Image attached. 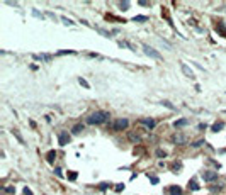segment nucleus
I'll return each instance as SVG.
<instances>
[{
  "instance_id": "f257e3e1",
  "label": "nucleus",
  "mask_w": 226,
  "mask_h": 195,
  "mask_svg": "<svg viewBox=\"0 0 226 195\" xmlns=\"http://www.w3.org/2000/svg\"><path fill=\"white\" fill-rule=\"evenodd\" d=\"M111 119V114L107 110H95L94 114H90L87 117V124L90 126H99V124H104Z\"/></svg>"
},
{
  "instance_id": "f03ea898",
  "label": "nucleus",
  "mask_w": 226,
  "mask_h": 195,
  "mask_svg": "<svg viewBox=\"0 0 226 195\" xmlns=\"http://www.w3.org/2000/svg\"><path fill=\"white\" fill-rule=\"evenodd\" d=\"M129 127V121L128 119H116L112 124H111V129L112 131H126Z\"/></svg>"
},
{
  "instance_id": "7ed1b4c3",
  "label": "nucleus",
  "mask_w": 226,
  "mask_h": 195,
  "mask_svg": "<svg viewBox=\"0 0 226 195\" xmlns=\"http://www.w3.org/2000/svg\"><path fill=\"white\" fill-rule=\"evenodd\" d=\"M143 51L148 54V56H151V58H155V59H162V54L158 53L155 48H150L148 44H143Z\"/></svg>"
},
{
  "instance_id": "20e7f679",
  "label": "nucleus",
  "mask_w": 226,
  "mask_h": 195,
  "mask_svg": "<svg viewBox=\"0 0 226 195\" xmlns=\"http://www.w3.org/2000/svg\"><path fill=\"white\" fill-rule=\"evenodd\" d=\"M218 173L216 171H209V170H206L204 173H202V178H204V182H207V183H211V182H214V180H218Z\"/></svg>"
},
{
  "instance_id": "39448f33",
  "label": "nucleus",
  "mask_w": 226,
  "mask_h": 195,
  "mask_svg": "<svg viewBox=\"0 0 226 195\" xmlns=\"http://www.w3.org/2000/svg\"><path fill=\"white\" fill-rule=\"evenodd\" d=\"M70 139H72V138L68 136V132H60V134H58V144H60V146H66V144L70 142Z\"/></svg>"
},
{
  "instance_id": "423d86ee",
  "label": "nucleus",
  "mask_w": 226,
  "mask_h": 195,
  "mask_svg": "<svg viewBox=\"0 0 226 195\" xmlns=\"http://www.w3.org/2000/svg\"><path fill=\"white\" fill-rule=\"evenodd\" d=\"M180 70H182V73H184L187 78H190V80H196V75H194V71L190 70L187 65H184V63H182V65H180Z\"/></svg>"
},
{
  "instance_id": "0eeeda50",
  "label": "nucleus",
  "mask_w": 226,
  "mask_h": 195,
  "mask_svg": "<svg viewBox=\"0 0 226 195\" xmlns=\"http://www.w3.org/2000/svg\"><path fill=\"white\" fill-rule=\"evenodd\" d=\"M187 187L192 190V192H197V190L201 188V187H199V183H197V178H196V177H192L190 180H189V185H187Z\"/></svg>"
},
{
  "instance_id": "6e6552de",
  "label": "nucleus",
  "mask_w": 226,
  "mask_h": 195,
  "mask_svg": "<svg viewBox=\"0 0 226 195\" xmlns=\"http://www.w3.org/2000/svg\"><path fill=\"white\" fill-rule=\"evenodd\" d=\"M170 195H182L184 194V190H182V187H179V185H172L168 188Z\"/></svg>"
},
{
  "instance_id": "1a4fd4ad",
  "label": "nucleus",
  "mask_w": 226,
  "mask_h": 195,
  "mask_svg": "<svg viewBox=\"0 0 226 195\" xmlns=\"http://www.w3.org/2000/svg\"><path fill=\"white\" fill-rule=\"evenodd\" d=\"M46 160H48V163H55V160H56V151H55V149L48 151V153H46Z\"/></svg>"
},
{
  "instance_id": "9d476101",
  "label": "nucleus",
  "mask_w": 226,
  "mask_h": 195,
  "mask_svg": "<svg viewBox=\"0 0 226 195\" xmlns=\"http://www.w3.org/2000/svg\"><path fill=\"white\" fill-rule=\"evenodd\" d=\"M172 141L177 142V144H184V142H185V136H184V134H177V136L172 138Z\"/></svg>"
},
{
  "instance_id": "9b49d317",
  "label": "nucleus",
  "mask_w": 226,
  "mask_h": 195,
  "mask_svg": "<svg viewBox=\"0 0 226 195\" xmlns=\"http://www.w3.org/2000/svg\"><path fill=\"white\" fill-rule=\"evenodd\" d=\"M141 124H143V126H146L148 129H153V127L156 126V122H155L153 119H143V121H141Z\"/></svg>"
},
{
  "instance_id": "f8f14e48",
  "label": "nucleus",
  "mask_w": 226,
  "mask_h": 195,
  "mask_svg": "<svg viewBox=\"0 0 226 195\" xmlns=\"http://www.w3.org/2000/svg\"><path fill=\"white\" fill-rule=\"evenodd\" d=\"M97 188H99L100 192H106L107 188H111V183H107V182H102V183H99V185H97Z\"/></svg>"
},
{
  "instance_id": "ddd939ff",
  "label": "nucleus",
  "mask_w": 226,
  "mask_h": 195,
  "mask_svg": "<svg viewBox=\"0 0 226 195\" xmlns=\"http://www.w3.org/2000/svg\"><path fill=\"white\" fill-rule=\"evenodd\" d=\"M223 127H225V124H223V122H216V124H212L211 131H212V132H219V131H221Z\"/></svg>"
},
{
  "instance_id": "4468645a",
  "label": "nucleus",
  "mask_w": 226,
  "mask_h": 195,
  "mask_svg": "<svg viewBox=\"0 0 226 195\" xmlns=\"http://www.w3.org/2000/svg\"><path fill=\"white\" fill-rule=\"evenodd\" d=\"M32 58L34 59H41V61H49L51 59V56H48V54H34Z\"/></svg>"
},
{
  "instance_id": "2eb2a0df",
  "label": "nucleus",
  "mask_w": 226,
  "mask_h": 195,
  "mask_svg": "<svg viewBox=\"0 0 226 195\" xmlns=\"http://www.w3.org/2000/svg\"><path fill=\"white\" fill-rule=\"evenodd\" d=\"M187 124H189L187 119H179V121H175V122H173V126H175V127H184V126H187Z\"/></svg>"
},
{
  "instance_id": "dca6fc26",
  "label": "nucleus",
  "mask_w": 226,
  "mask_h": 195,
  "mask_svg": "<svg viewBox=\"0 0 226 195\" xmlns=\"http://www.w3.org/2000/svg\"><path fill=\"white\" fill-rule=\"evenodd\" d=\"M83 131V124H75L72 127V134H78V132H82Z\"/></svg>"
},
{
  "instance_id": "f3484780",
  "label": "nucleus",
  "mask_w": 226,
  "mask_h": 195,
  "mask_svg": "<svg viewBox=\"0 0 226 195\" xmlns=\"http://www.w3.org/2000/svg\"><path fill=\"white\" fill-rule=\"evenodd\" d=\"M133 20H134V22H146L148 17H146V16H136V17H133Z\"/></svg>"
},
{
  "instance_id": "a211bd4d",
  "label": "nucleus",
  "mask_w": 226,
  "mask_h": 195,
  "mask_svg": "<svg viewBox=\"0 0 226 195\" xmlns=\"http://www.w3.org/2000/svg\"><path fill=\"white\" fill-rule=\"evenodd\" d=\"M129 5H131V2H119L121 10H128V9H129Z\"/></svg>"
},
{
  "instance_id": "6ab92c4d",
  "label": "nucleus",
  "mask_w": 226,
  "mask_h": 195,
  "mask_svg": "<svg viewBox=\"0 0 226 195\" xmlns=\"http://www.w3.org/2000/svg\"><path fill=\"white\" fill-rule=\"evenodd\" d=\"M78 83H80L83 88H90V85H89V82H87L85 78H78Z\"/></svg>"
},
{
  "instance_id": "aec40b11",
  "label": "nucleus",
  "mask_w": 226,
  "mask_h": 195,
  "mask_svg": "<svg viewBox=\"0 0 226 195\" xmlns=\"http://www.w3.org/2000/svg\"><path fill=\"white\" fill-rule=\"evenodd\" d=\"M61 20H63V24H66V26H75V22H73V20H72V19L65 17V16H63V17H61Z\"/></svg>"
},
{
  "instance_id": "412c9836",
  "label": "nucleus",
  "mask_w": 226,
  "mask_h": 195,
  "mask_svg": "<svg viewBox=\"0 0 226 195\" xmlns=\"http://www.w3.org/2000/svg\"><path fill=\"white\" fill-rule=\"evenodd\" d=\"M58 56H63V54H75V51H72V49H63V51H58Z\"/></svg>"
},
{
  "instance_id": "4be33fe9",
  "label": "nucleus",
  "mask_w": 226,
  "mask_h": 195,
  "mask_svg": "<svg viewBox=\"0 0 226 195\" xmlns=\"http://www.w3.org/2000/svg\"><path fill=\"white\" fill-rule=\"evenodd\" d=\"M223 190V185H212L211 187V192H221Z\"/></svg>"
},
{
  "instance_id": "5701e85b",
  "label": "nucleus",
  "mask_w": 226,
  "mask_h": 195,
  "mask_svg": "<svg viewBox=\"0 0 226 195\" xmlns=\"http://www.w3.org/2000/svg\"><path fill=\"white\" fill-rule=\"evenodd\" d=\"M162 105L168 107V109H172V110H173V109H175V107H173V104H172V102H168V100H162Z\"/></svg>"
},
{
  "instance_id": "b1692460",
  "label": "nucleus",
  "mask_w": 226,
  "mask_h": 195,
  "mask_svg": "<svg viewBox=\"0 0 226 195\" xmlns=\"http://www.w3.org/2000/svg\"><path fill=\"white\" fill-rule=\"evenodd\" d=\"M66 175H68V178H70L72 182H75V180H76V171H68Z\"/></svg>"
},
{
  "instance_id": "393cba45",
  "label": "nucleus",
  "mask_w": 226,
  "mask_h": 195,
  "mask_svg": "<svg viewBox=\"0 0 226 195\" xmlns=\"http://www.w3.org/2000/svg\"><path fill=\"white\" fill-rule=\"evenodd\" d=\"M124 188H126V185H124V183H117V185H116V192H122Z\"/></svg>"
},
{
  "instance_id": "a878e982",
  "label": "nucleus",
  "mask_w": 226,
  "mask_h": 195,
  "mask_svg": "<svg viewBox=\"0 0 226 195\" xmlns=\"http://www.w3.org/2000/svg\"><path fill=\"white\" fill-rule=\"evenodd\" d=\"M156 156H158V158H165V156H167V153H165V151H162V149H156Z\"/></svg>"
},
{
  "instance_id": "bb28decb",
  "label": "nucleus",
  "mask_w": 226,
  "mask_h": 195,
  "mask_svg": "<svg viewBox=\"0 0 226 195\" xmlns=\"http://www.w3.org/2000/svg\"><path fill=\"white\" fill-rule=\"evenodd\" d=\"M5 194H16V188L14 187H5Z\"/></svg>"
},
{
  "instance_id": "cd10ccee",
  "label": "nucleus",
  "mask_w": 226,
  "mask_h": 195,
  "mask_svg": "<svg viewBox=\"0 0 226 195\" xmlns=\"http://www.w3.org/2000/svg\"><path fill=\"white\" fill-rule=\"evenodd\" d=\"M201 144H204V139H201V141H196V142H192L190 146H192V148H197V146H201Z\"/></svg>"
},
{
  "instance_id": "c85d7f7f",
  "label": "nucleus",
  "mask_w": 226,
  "mask_h": 195,
  "mask_svg": "<svg viewBox=\"0 0 226 195\" xmlns=\"http://www.w3.org/2000/svg\"><path fill=\"white\" fill-rule=\"evenodd\" d=\"M148 178H150V182L153 183V185H156V183H158V178H156V177H150V175H148Z\"/></svg>"
},
{
  "instance_id": "c756f323",
  "label": "nucleus",
  "mask_w": 226,
  "mask_h": 195,
  "mask_svg": "<svg viewBox=\"0 0 226 195\" xmlns=\"http://www.w3.org/2000/svg\"><path fill=\"white\" fill-rule=\"evenodd\" d=\"M55 175H56V177H63V175H61V168H55Z\"/></svg>"
},
{
  "instance_id": "7c9ffc66",
  "label": "nucleus",
  "mask_w": 226,
  "mask_h": 195,
  "mask_svg": "<svg viewBox=\"0 0 226 195\" xmlns=\"http://www.w3.org/2000/svg\"><path fill=\"white\" fill-rule=\"evenodd\" d=\"M24 195H34V194L31 192V188H27V187H26V188H24Z\"/></svg>"
},
{
  "instance_id": "2f4dec72",
  "label": "nucleus",
  "mask_w": 226,
  "mask_h": 195,
  "mask_svg": "<svg viewBox=\"0 0 226 195\" xmlns=\"http://www.w3.org/2000/svg\"><path fill=\"white\" fill-rule=\"evenodd\" d=\"M138 3H139L141 7H150V5H151L150 2H138Z\"/></svg>"
},
{
  "instance_id": "473e14b6",
  "label": "nucleus",
  "mask_w": 226,
  "mask_h": 195,
  "mask_svg": "<svg viewBox=\"0 0 226 195\" xmlns=\"http://www.w3.org/2000/svg\"><path fill=\"white\" fill-rule=\"evenodd\" d=\"M180 168H182V163H175L173 165V170H180Z\"/></svg>"
},
{
  "instance_id": "72a5a7b5",
  "label": "nucleus",
  "mask_w": 226,
  "mask_h": 195,
  "mask_svg": "<svg viewBox=\"0 0 226 195\" xmlns=\"http://www.w3.org/2000/svg\"><path fill=\"white\" fill-rule=\"evenodd\" d=\"M14 134H16V138H17V139H19V142H24V139H22V138H20V136H19V132H17V131H16V132H14Z\"/></svg>"
},
{
  "instance_id": "f704fd0d",
  "label": "nucleus",
  "mask_w": 226,
  "mask_h": 195,
  "mask_svg": "<svg viewBox=\"0 0 226 195\" xmlns=\"http://www.w3.org/2000/svg\"><path fill=\"white\" fill-rule=\"evenodd\" d=\"M32 12H34V16H36V17H41V19H43V14H39V10H32Z\"/></svg>"
}]
</instances>
